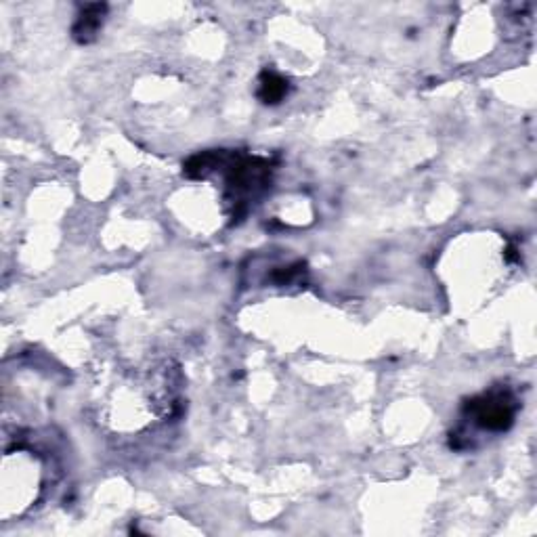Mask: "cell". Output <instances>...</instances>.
<instances>
[{"instance_id": "6da1fadb", "label": "cell", "mask_w": 537, "mask_h": 537, "mask_svg": "<svg viewBox=\"0 0 537 537\" xmlns=\"http://www.w3.org/2000/svg\"><path fill=\"white\" fill-rule=\"evenodd\" d=\"M45 489V462L32 449L7 451L3 462V519L26 512Z\"/></svg>"}, {"instance_id": "7a4b0ae2", "label": "cell", "mask_w": 537, "mask_h": 537, "mask_svg": "<svg viewBox=\"0 0 537 537\" xmlns=\"http://www.w3.org/2000/svg\"><path fill=\"white\" fill-rule=\"evenodd\" d=\"M517 397L506 389H493L466 405L464 420L483 433H504L517 416Z\"/></svg>"}, {"instance_id": "3957f363", "label": "cell", "mask_w": 537, "mask_h": 537, "mask_svg": "<svg viewBox=\"0 0 537 537\" xmlns=\"http://www.w3.org/2000/svg\"><path fill=\"white\" fill-rule=\"evenodd\" d=\"M103 13H105V5H89L87 9L82 11V15L78 17L76 26H74V36L80 42H89L95 38V34L101 28L103 21Z\"/></svg>"}, {"instance_id": "277c9868", "label": "cell", "mask_w": 537, "mask_h": 537, "mask_svg": "<svg viewBox=\"0 0 537 537\" xmlns=\"http://www.w3.org/2000/svg\"><path fill=\"white\" fill-rule=\"evenodd\" d=\"M288 93V82L277 76V74H263L261 78V91L259 97L263 99V103H279Z\"/></svg>"}]
</instances>
